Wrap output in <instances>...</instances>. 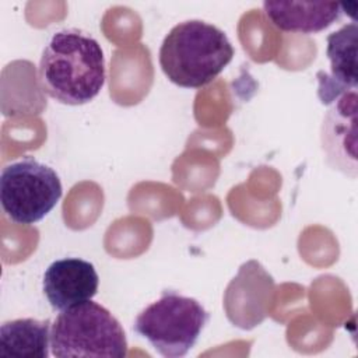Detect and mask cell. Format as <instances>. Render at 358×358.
Wrapping results in <instances>:
<instances>
[{
	"instance_id": "3957f363",
	"label": "cell",
	"mask_w": 358,
	"mask_h": 358,
	"mask_svg": "<svg viewBox=\"0 0 358 358\" xmlns=\"http://www.w3.org/2000/svg\"><path fill=\"white\" fill-rule=\"evenodd\" d=\"M50 350L59 358H123L127 340L119 320L90 299L60 310L50 329Z\"/></svg>"
},
{
	"instance_id": "5b68a950",
	"label": "cell",
	"mask_w": 358,
	"mask_h": 358,
	"mask_svg": "<svg viewBox=\"0 0 358 358\" xmlns=\"http://www.w3.org/2000/svg\"><path fill=\"white\" fill-rule=\"evenodd\" d=\"M63 194L53 168L32 157L6 165L0 175V201L15 224L31 225L48 215Z\"/></svg>"
},
{
	"instance_id": "30bf717a",
	"label": "cell",
	"mask_w": 358,
	"mask_h": 358,
	"mask_svg": "<svg viewBox=\"0 0 358 358\" xmlns=\"http://www.w3.org/2000/svg\"><path fill=\"white\" fill-rule=\"evenodd\" d=\"M50 322L32 317L4 322L0 327V354L17 358H48Z\"/></svg>"
},
{
	"instance_id": "ba28073f",
	"label": "cell",
	"mask_w": 358,
	"mask_h": 358,
	"mask_svg": "<svg viewBox=\"0 0 358 358\" xmlns=\"http://www.w3.org/2000/svg\"><path fill=\"white\" fill-rule=\"evenodd\" d=\"M358 27L352 21L327 36L326 55L330 73L319 71L317 95L322 103L330 105L343 94L357 90Z\"/></svg>"
},
{
	"instance_id": "9c48e42d",
	"label": "cell",
	"mask_w": 358,
	"mask_h": 358,
	"mask_svg": "<svg viewBox=\"0 0 358 358\" xmlns=\"http://www.w3.org/2000/svg\"><path fill=\"white\" fill-rule=\"evenodd\" d=\"M263 11L278 29L305 35L324 31L344 13L336 1H264Z\"/></svg>"
},
{
	"instance_id": "6da1fadb",
	"label": "cell",
	"mask_w": 358,
	"mask_h": 358,
	"mask_svg": "<svg viewBox=\"0 0 358 358\" xmlns=\"http://www.w3.org/2000/svg\"><path fill=\"white\" fill-rule=\"evenodd\" d=\"M105 78L103 50L94 36L77 28L52 35L38 66V83L46 95L64 105H84L101 92Z\"/></svg>"
},
{
	"instance_id": "52a82bcc",
	"label": "cell",
	"mask_w": 358,
	"mask_h": 358,
	"mask_svg": "<svg viewBox=\"0 0 358 358\" xmlns=\"http://www.w3.org/2000/svg\"><path fill=\"white\" fill-rule=\"evenodd\" d=\"M98 285L99 277L94 264L80 257L55 260L43 274V294L56 310L92 299Z\"/></svg>"
},
{
	"instance_id": "7a4b0ae2",
	"label": "cell",
	"mask_w": 358,
	"mask_h": 358,
	"mask_svg": "<svg viewBox=\"0 0 358 358\" xmlns=\"http://www.w3.org/2000/svg\"><path fill=\"white\" fill-rule=\"evenodd\" d=\"M234 46L218 27L200 20L176 24L159 48V66L171 83L201 88L215 80L234 57Z\"/></svg>"
},
{
	"instance_id": "277c9868",
	"label": "cell",
	"mask_w": 358,
	"mask_h": 358,
	"mask_svg": "<svg viewBox=\"0 0 358 358\" xmlns=\"http://www.w3.org/2000/svg\"><path fill=\"white\" fill-rule=\"evenodd\" d=\"M208 312L194 298L164 291L134 320V331L166 358L185 357L208 322Z\"/></svg>"
},
{
	"instance_id": "8992f818",
	"label": "cell",
	"mask_w": 358,
	"mask_h": 358,
	"mask_svg": "<svg viewBox=\"0 0 358 358\" xmlns=\"http://www.w3.org/2000/svg\"><path fill=\"white\" fill-rule=\"evenodd\" d=\"M357 90L337 98L326 112L320 130L327 165L352 179L357 178Z\"/></svg>"
}]
</instances>
